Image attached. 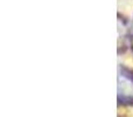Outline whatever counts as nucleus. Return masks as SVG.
I'll return each mask as SVG.
<instances>
[{
  "instance_id": "nucleus-1",
  "label": "nucleus",
  "mask_w": 133,
  "mask_h": 117,
  "mask_svg": "<svg viewBox=\"0 0 133 117\" xmlns=\"http://www.w3.org/2000/svg\"><path fill=\"white\" fill-rule=\"evenodd\" d=\"M118 102L133 104V74L124 68L118 70Z\"/></svg>"
},
{
  "instance_id": "nucleus-2",
  "label": "nucleus",
  "mask_w": 133,
  "mask_h": 117,
  "mask_svg": "<svg viewBox=\"0 0 133 117\" xmlns=\"http://www.w3.org/2000/svg\"><path fill=\"white\" fill-rule=\"evenodd\" d=\"M131 38H132V46H133V32H132V36Z\"/></svg>"
}]
</instances>
